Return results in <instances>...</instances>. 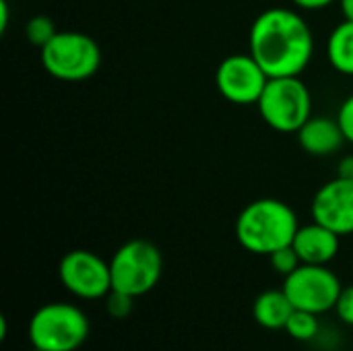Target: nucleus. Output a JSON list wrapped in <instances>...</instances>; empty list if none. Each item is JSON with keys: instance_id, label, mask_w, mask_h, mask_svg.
Instances as JSON below:
<instances>
[{"instance_id": "1", "label": "nucleus", "mask_w": 353, "mask_h": 351, "mask_svg": "<svg viewBox=\"0 0 353 351\" xmlns=\"http://www.w3.org/2000/svg\"><path fill=\"white\" fill-rule=\"evenodd\" d=\"M248 52L273 77H300L312 60L314 35L304 17L292 8L263 10L250 25Z\"/></svg>"}, {"instance_id": "2", "label": "nucleus", "mask_w": 353, "mask_h": 351, "mask_svg": "<svg viewBox=\"0 0 353 351\" xmlns=\"http://www.w3.org/2000/svg\"><path fill=\"white\" fill-rule=\"evenodd\" d=\"M300 230L294 209L279 199H256L248 203L236 219V238L252 254L271 257L294 242Z\"/></svg>"}, {"instance_id": "3", "label": "nucleus", "mask_w": 353, "mask_h": 351, "mask_svg": "<svg viewBox=\"0 0 353 351\" xmlns=\"http://www.w3.org/2000/svg\"><path fill=\"white\" fill-rule=\"evenodd\" d=\"M43 70L64 83H81L91 79L101 66L99 43L81 31H58L41 50Z\"/></svg>"}, {"instance_id": "4", "label": "nucleus", "mask_w": 353, "mask_h": 351, "mask_svg": "<svg viewBox=\"0 0 353 351\" xmlns=\"http://www.w3.org/2000/svg\"><path fill=\"white\" fill-rule=\"evenodd\" d=\"M27 335L31 348L41 351H77L89 337V319L74 304H43L33 312Z\"/></svg>"}, {"instance_id": "5", "label": "nucleus", "mask_w": 353, "mask_h": 351, "mask_svg": "<svg viewBox=\"0 0 353 351\" xmlns=\"http://www.w3.org/2000/svg\"><path fill=\"white\" fill-rule=\"evenodd\" d=\"M256 108L267 126L292 134L312 116V95L300 77H273L269 79Z\"/></svg>"}, {"instance_id": "6", "label": "nucleus", "mask_w": 353, "mask_h": 351, "mask_svg": "<svg viewBox=\"0 0 353 351\" xmlns=\"http://www.w3.org/2000/svg\"><path fill=\"white\" fill-rule=\"evenodd\" d=\"M112 290L141 298L149 294L161 279L163 257L149 240H130L122 244L112 261Z\"/></svg>"}, {"instance_id": "7", "label": "nucleus", "mask_w": 353, "mask_h": 351, "mask_svg": "<svg viewBox=\"0 0 353 351\" xmlns=\"http://www.w3.org/2000/svg\"><path fill=\"white\" fill-rule=\"evenodd\" d=\"M281 290L296 310H306L321 317L329 310H335L343 285L327 265L302 263L294 273L285 277Z\"/></svg>"}, {"instance_id": "8", "label": "nucleus", "mask_w": 353, "mask_h": 351, "mask_svg": "<svg viewBox=\"0 0 353 351\" xmlns=\"http://www.w3.org/2000/svg\"><path fill=\"white\" fill-rule=\"evenodd\" d=\"M60 283L74 298L101 300L112 292V271L99 254L91 250H70L58 263Z\"/></svg>"}, {"instance_id": "9", "label": "nucleus", "mask_w": 353, "mask_h": 351, "mask_svg": "<svg viewBox=\"0 0 353 351\" xmlns=\"http://www.w3.org/2000/svg\"><path fill=\"white\" fill-rule=\"evenodd\" d=\"M269 83V74L263 66L248 54H232L221 60L215 70V85L223 99L236 106H256L265 87Z\"/></svg>"}, {"instance_id": "10", "label": "nucleus", "mask_w": 353, "mask_h": 351, "mask_svg": "<svg viewBox=\"0 0 353 351\" xmlns=\"http://www.w3.org/2000/svg\"><path fill=\"white\" fill-rule=\"evenodd\" d=\"M312 219L339 236L353 234V180L333 178L312 199Z\"/></svg>"}, {"instance_id": "11", "label": "nucleus", "mask_w": 353, "mask_h": 351, "mask_svg": "<svg viewBox=\"0 0 353 351\" xmlns=\"http://www.w3.org/2000/svg\"><path fill=\"white\" fill-rule=\"evenodd\" d=\"M339 234L319 221L300 225L292 242L304 265H329L339 254Z\"/></svg>"}, {"instance_id": "12", "label": "nucleus", "mask_w": 353, "mask_h": 351, "mask_svg": "<svg viewBox=\"0 0 353 351\" xmlns=\"http://www.w3.org/2000/svg\"><path fill=\"white\" fill-rule=\"evenodd\" d=\"M296 134L302 149L314 157L333 155L345 143V134L339 126V120H331L327 116H310Z\"/></svg>"}, {"instance_id": "13", "label": "nucleus", "mask_w": 353, "mask_h": 351, "mask_svg": "<svg viewBox=\"0 0 353 351\" xmlns=\"http://www.w3.org/2000/svg\"><path fill=\"white\" fill-rule=\"evenodd\" d=\"M294 304L285 296L283 290H267L263 292L252 306L254 321L269 331H281L288 325V319L294 312Z\"/></svg>"}, {"instance_id": "14", "label": "nucleus", "mask_w": 353, "mask_h": 351, "mask_svg": "<svg viewBox=\"0 0 353 351\" xmlns=\"http://www.w3.org/2000/svg\"><path fill=\"white\" fill-rule=\"evenodd\" d=\"M327 56L337 72L353 77V21L343 19L331 31L327 41Z\"/></svg>"}, {"instance_id": "15", "label": "nucleus", "mask_w": 353, "mask_h": 351, "mask_svg": "<svg viewBox=\"0 0 353 351\" xmlns=\"http://www.w3.org/2000/svg\"><path fill=\"white\" fill-rule=\"evenodd\" d=\"M319 314L306 312V310H294L288 319V325L283 331H288L290 337L296 341H312L319 335Z\"/></svg>"}, {"instance_id": "16", "label": "nucleus", "mask_w": 353, "mask_h": 351, "mask_svg": "<svg viewBox=\"0 0 353 351\" xmlns=\"http://www.w3.org/2000/svg\"><path fill=\"white\" fill-rule=\"evenodd\" d=\"M58 33L54 21L46 14H37V17H31L25 25V37L29 43L37 46L39 50Z\"/></svg>"}, {"instance_id": "17", "label": "nucleus", "mask_w": 353, "mask_h": 351, "mask_svg": "<svg viewBox=\"0 0 353 351\" xmlns=\"http://www.w3.org/2000/svg\"><path fill=\"white\" fill-rule=\"evenodd\" d=\"M269 261H271L273 271L279 273V275H283V277H288L290 273H294V271L302 265V261H300V257H298V252L294 250L292 244L285 246V248L275 250V252L269 257Z\"/></svg>"}, {"instance_id": "18", "label": "nucleus", "mask_w": 353, "mask_h": 351, "mask_svg": "<svg viewBox=\"0 0 353 351\" xmlns=\"http://www.w3.org/2000/svg\"><path fill=\"white\" fill-rule=\"evenodd\" d=\"M132 302L134 298L128 296V294H122V292H116L112 290L108 296H105V308L110 312V317L114 319H124L132 312Z\"/></svg>"}, {"instance_id": "19", "label": "nucleus", "mask_w": 353, "mask_h": 351, "mask_svg": "<svg viewBox=\"0 0 353 351\" xmlns=\"http://www.w3.org/2000/svg\"><path fill=\"white\" fill-rule=\"evenodd\" d=\"M335 312H337L341 323L353 327V285H347L341 290L339 300L335 304Z\"/></svg>"}, {"instance_id": "20", "label": "nucleus", "mask_w": 353, "mask_h": 351, "mask_svg": "<svg viewBox=\"0 0 353 351\" xmlns=\"http://www.w3.org/2000/svg\"><path fill=\"white\" fill-rule=\"evenodd\" d=\"M337 120H339V126L345 134V141L353 145V93L341 103Z\"/></svg>"}, {"instance_id": "21", "label": "nucleus", "mask_w": 353, "mask_h": 351, "mask_svg": "<svg viewBox=\"0 0 353 351\" xmlns=\"http://www.w3.org/2000/svg\"><path fill=\"white\" fill-rule=\"evenodd\" d=\"M292 2L302 10H321V8H327L333 2H339V0H292Z\"/></svg>"}, {"instance_id": "22", "label": "nucleus", "mask_w": 353, "mask_h": 351, "mask_svg": "<svg viewBox=\"0 0 353 351\" xmlns=\"http://www.w3.org/2000/svg\"><path fill=\"white\" fill-rule=\"evenodd\" d=\"M337 176H339V178L353 180V155L341 157V161H339V166H337Z\"/></svg>"}, {"instance_id": "23", "label": "nucleus", "mask_w": 353, "mask_h": 351, "mask_svg": "<svg viewBox=\"0 0 353 351\" xmlns=\"http://www.w3.org/2000/svg\"><path fill=\"white\" fill-rule=\"evenodd\" d=\"M8 17V0H0V33H6Z\"/></svg>"}, {"instance_id": "24", "label": "nucleus", "mask_w": 353, "mask_h": 351, "mask_svg": "<svg viewBox=\"0 0 353 351\" xmlns=\"http://www.w3.org/2000/svg\"><path fill=\"white\" fill-rule=\"evenodd\" d=\"M339 6H341L343 19L353 21V0H339Z\"/></svg>"}, {"instance_id": "25", "label": "nucleus", "mask_w": 353, "mask_h": 351, "mask_svg": "<svg viewBox=\"0 0 353 351\" xmlns=\"http://www.w3.org/2000/svg\"><path fill=\"white\" fill-rule=\"evenodd\" d=\"M29 351H41V350H37V348H31V350Z\"/></svg>"}, {"instance_id": "26", "label": "nucleus", "mask_w": 353, "mask_h": 351, "mask_svg": "<svg viewBox=\"0 0 353 351\" xmlns=\"http://www.w3.org/2000/svg\"><path fill=\"white\" fill-rule=\"evenodd\" d=\"M352 269H353V261H352Z\"/></svg>"}]
</instances>
